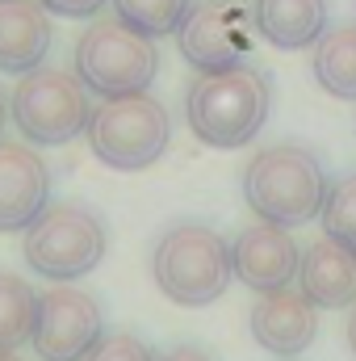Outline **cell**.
<instances>
[{
    "label": "cell",
    "instance_id": "7402d4cb",
    "mask_svg": "<svg viewBox=\"0 0 356 361\" xmlns=\"http://www.w3.org/2000/svg\"><path fill=\"white\" fill-rule=\"evenodd\" d=\"M155 361H210L201 349H189V345H177V349H168V353H160Z\"/></svg>",
    "mask_w": 356,
    "mask_h": 361
},
{
    "label": "cell",
    "instance_id": "277c9868",
    "mask_svg": "<svg viewBox=\"0 0 356 361\" xmlns=\"http://www.w3.org/2000/svg\"><path fill=\"white\" fill-rule=\"evenodd\" d=\"M109 231L105 219L84 202H51L25 227V265L46 281H76L105 261Z\"/></svg>",
    "mask_w": 356,
    "mask_h": 361
},
{
    "label": "cell",
    "instance_id": "6da1fadb",
    "mask_svg": "<svg viewBox=\"0 0 356 361\" xmlns=\"http://www.w3.org/2000/svg\"><path fill=\"white\" fill-rule=\"evenodd\" d=\"M272 109V80L265 68L239 63L227 72L197 76L184 92L189 130L210 147H248L268 122Z\"/></svg>",
    "mask_w": 356,
    "mask_h": 361
},
{
    "label": "cell",
    "instance_id": "2e32d148",
    "mask_svg": "<svg viewBox=\"0 0 356 361\" xmlns=\"http://www.w3.org/2000/svg\"><path fill=\"white\" fill-rule=\"evenodd\" d=\"M314 80L340 101H356V25L327 30L314 42Z\"/></svg>",
    "mask_w": 356,
    "mask_h": 361
},
{
    "label": "cell",
    "instance_id": "5b68a950",
    "mask_svg": "<svg viewBox=\"0 0 356 361\" xmlns=\"http://www.w3.org/2000/svg\"><path fill=\"white\" fill-rule=\"evenodd\" d=\"M172 139V118L164 101L151 92H130V97H109L92 109L89 122V147L92 156L117 173H139L151 169Z\"/></svg>",
    "mask_w": 356,
    "mask_h": 361
},
{
    "label": "cell",
    "instance_id": "52a82bcc",
    "mask_svg": "<svg viewBox=\"0 0 356 361\" xmlns=\"http://www.w3.org/2000/svg\"><path fill=\"white\" fill-rule=\"evenodd\" d=\"M89 89L76 72L63 68H34L17 80V89L8 97V114L17 122V130L38 143V147H59L72 143L76 135H84L92 122Z\"/></svg>",
    "mask_w": 356,
    "mask_h": 361
},
{
    "label": "cell",
    "instance_id": "7c38bea8",
    "mask_svg": "<svg viewBox=\"0 0 356 361\" xmlns=\"http://www.w3.org/2000/svg\"><path fill=\"white\" fill-rule=\"evenodd\" d=\"M252 336L276 357H298L319 336V307L302 290H272L252 307Z\"/></svg>",
    "mask_w": 356,
    "mask_h": 361
},
{
    "label": "cell",
    "instance_id": "44dd1931",
    "mask_svg": "<svg viewBox=\"0 0 356 361\" xmlns=\"http://www.w3.org/2000/svg\"><path fill=\"white\" fill-rule=\"evenodd\" d=\"M38 4L46 13H59V17H76L80 21V17H96L109 0H38Z\"/></svg>",
    "mask_w": 356,
    "mask_h": 361
},
{
    "label": "cell",
    "instance_id": "8fae6325",
    "mask_svg": "<svg viewBox=\"0 0 356 361\" xmlns=\"http://www.w3.org/2000/svg\"><path fill=\"white\" fill-rule=\"evenodd\" d=\"M51 206V169L25 143L0 139V231H25Z\"/></svg>",
    "mask_w": 356,
    "mask_h": 361
},
{
    "label": "cell",
    "instance_id": "9a60e30c",
    "mask_svg": "<svg viewBox=\"0 0 356 361\" xmlns=\"http://www.w3.org/2000/svg\"><path fill=\"white\" fill-rule=\"evenodd\" d=\"M256 30L281 51H302L323 38L327 4L323 0H256Z\"/></svg>",
    "mask_w": 356,
    "mask_h": 361
},
{
    "label": "cell",
    "instance_id": "603a6c76",
    "mask_svg": "<svg viewBox=\"0 0 356 361\" xmlns=\"http://www.w3.org/2000/svg\"><path fill=\"white\" fill-rule=\"evenodd\" d=\"M348 345H352V353H356V302H352V315H348Z\"/></svg>",
    "mask_w": 356,
    "mask_h": 361
},
{
    "label": "cell",
    "instance_id": "8992f818",
    "mask_svg": "<svg viewBox=\"0 0 356 361\" xmlns=\"http://www.w3.org/2000/svg\"><path fill=\"white\" fill-rule=\"evenodd\" d=\"M76 76L96 97H130L147 92L160 76V47L117 17L92 21L76 38Z\"/></svg>",
    "mask_w": 356,
    "mask_h": 361
},
{
    "label": "cell",
    "instance_id": "ba28073f",
    "mask_svg": "<svg viewBox=\"0 0 356 361\" xmlns=\"http://www.w3.org/2000/svg\"><path fill=\"white\" fill-rule=\"evenodd\" d=\"M252 30H256V17L239 0H201V4H189L184 21L177 25V47L189 68L210 76V72L248 63Z\"/></svg>",
    "mask_w": 356,
    "mask_h": 361
},
{
    "label": "cell",
    "instance_id": "4fadbf2b",
    "mask_svg": "<svg viewBox=\"0 0 356 361\" xmlns=\"http://www.w3.org/2000/svg\"><path fill=\"white\" fill-rule=\"evenodd\" d=\"M298 290H302L314 307H323V311L352 307L356 302V248L331 240V235H319V240L302 252Z\"/></svg>",
    "mask_w": 356,
    "mask_h": 361
},
{
    "label": "cell",
    "instance_id": "cb8c5ba5",
    "mask_svg": "<svg viewBox=\"0 0 356 361\" xmlns=\"http://www.w3.org/2000/svg\"><path fill=\"white\" fill-rule=\"evenodd\" d=\"M4 118H8V105H4V97H0V130H4Z\"/></svg>",
    "mask_w": 356,
    "mask_h": 361
},
{
    "label": "cell",
    "instance_id": "d6986e66",
    "mask_svg": "<svg viewBox=\"0 0 356 361\" xmlns=\"http://www.w3.org/2000/svg\"><path fill=\"white\" fill-rule=\"evenodd\" d=\"M323 231L331 240L356 248V173L331 180L327 202H323Z\"/></svg>",
    "mask_w": 356,
    "mask_h": 361
},
{
    "label": "cell",
    "instance_id": "ffe728a7",
    "mask_svg": "<svg viewBox=\"0 0 356 361\" xmlns=\"http://www.w3.org/2000/svg\"><path fill=\"white\" fill-rule=\"evenodd\" d=\"M84 361H155V353L134 332H109L96 341V349Z\"/></svg>",
    "mask_w": 356,
    "mask_h": 361
},
{
    "label": "cell",
    "instance_id": "7a4b0ae2",
    "mask_svg": "<svg viewBox=\"0 0 356 361\" xmlns=\"http://www.w3.org/2000/svg\"><path fill=\"white\" fill-rule=\"evenodd\" d=\"M331 180L323 160L302 143H272L256 152L243 169V202L256 219L276 227H306L323 214Z\"/></svg>",
    "mask_w": 356,
    "mask_h": 361
},
{
    "label": "cell",
    "instance_id": "d4e9b609",
    "mask_svg": "<svg viewBox=\"0 0 356 361\" xmlns=\"http://www.w3.org/2000/svg\"><path fill=\"white\" fill-rule=\"evenodd\" d=\"M0 361H25V357H17V353H0Z\"/></svg>",
    "mask_w": 356,
    "mask_h": 361
},
{
    "label": "cell",
    "instance_id": "ac0fdd59",
    "mask_svg": "<svg viewBox=\"0 0 356 361\" xmlns=\"http://www.w3.org/2000/svg\"><path fill=\"white\" fill-rule=\"evenodd\" d=\"M109 4L122 25L139 30L151 42H160L164 34H177V25L189 13V0H109Z\"/></svg>",
    "mask_w": 356,
    "mask_h": 361
},
{
    "label": "cell",
    "instance_id": "5bb4252c",
    "mask_svg": "<svg viewBox=\"0 0 356 361\" xmlns=\"http://www.w3.org/2000/svg\"><path fill=\"white\" fill-rule=\"evenodd\" d=\"M55 42L51 13L38 0H0V72L25 76L46 63Z\"/></svg>",
    "mask_w": 356,
    "mask_h": 361
},
{
    "label": "cell",
    "instance_id": "9c48e42d",
    "mask_svg": "<svg viewBox=\"0 0 356 361\" xmlns=\"http://www.w3.org/2000/svg\"><path fill=\"white\" fill-rule=\"evenodd\" d=\"M101 336H105V315L89 290L59 281L55 290L38 294V319L30 345L42 361H84Z\"/></svg>",
    "mask_w": 356,
    "mask_h": 361
},
{
    "label": "cell",
    "instance_id": "e0dca14e",
    "mask_svg": "<svg viewBox=\"0 0 356 361\" xmlns=\"http://www.w3.org/2000/svg\"><path fill=\"white\" fill-rule=\"evenodd\" d=\"M34 319H38L34 286L0 269V353H17L25 341H34Z\"/></svg>",
    "mask_w": 356,
    "mask_h": 361
},
{
    "label": "cell",
    "instance_id": "3957f363",
    "mask_svg": "<svg viewBox=\"0 0 356 361\" xmlns=\"http://www.w3.org/2000/svg\"><path fill=\"white\" fill-rule=\"evenodd\" d=\"M151 277L177 307H210L231 286V244L205 223H172L151 252Z\"/></svg>",
    "mask_w": 356,
    "mask_h": 361
},
{
    "label": "cell",
    "instance_id": "30bf717a",
    "mask_svg": "<svg viewBox=\"0 0 356 361\" xmlns=\"http://www.w3.org/2000/svg\"><path fill=\"white\" fill-rule=\"evenodd\" d=\"M298 265H302V248L293 244V235L276 223H252L235 235L231 244V269L235 277L248 286V290H260V294H272V290H285L293 277H298Z\"/></svg>",
    "mask_w": 356,
    "mask_h": 361
}]
</instances>
